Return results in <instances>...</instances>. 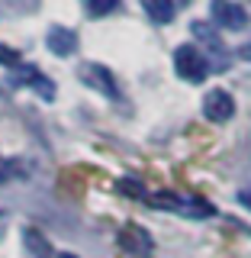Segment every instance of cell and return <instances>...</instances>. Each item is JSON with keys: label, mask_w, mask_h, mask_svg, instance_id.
Listing matches in <instances>:
<instances>
[{"label": "cell", "mask_w": 251, "mask_h": 258, "mask_svg": "<svg viewBox=\"0 0 251 258\" xmlns=\"http://www.w3.org/2000/svg\"><path fill=\"white\" fill-rule=\"evenodd\" d=\"M45 45L52 55H58V58H68L71 52L77 48V32L68 29V26H48L45 32Z\"/></svg>", "instance_id": "obj_7"}, {"label": "cell", "mask_w": 251, "mask_h": 258, "mask_svg": "<svg viewBox=\"0 0 251 258\" xmlns=\"http://www.w3.org/2000/svg\"><path fill=\"white\" fill-rule=\"evenodd\" d=\"M116 242H119V248H123L126 255H132V258H148L151 248H155V242H151L148 229H142L139 223H126L123 229H119Z\"/></svg>", "instance_id": "obj_3"}, {"label": "cell", "mask_w": 251, "mask_h": 258, "mask_svg": "<svg viewBox=\"0 0 251 258\" xmlns=\"http://www.w3.org/2000/svg\"><path fill=\"white\" fill-rule=\"evenodd\" d=\"M203 116L209 123H229V119L235 116V100H232V94L222 91V87H213V91L203 97Z\"/></svg>", "instance_id": "obj_5"}, {"label": "cell", "mask_w": 251, "mask_h": 258, "mask_svg": "<svg viewBox=\"0 0 251 258\" xmlns=\"http://www.w3.org/2000/svg\"><path fill=\"white\" fill-rule=\"evenodd\" d=\"M174 71L184 81H190V84H203L209 78V61L203 58V52H200L197 45L184 42V45L174 48Z\"/></svg>", "instance_id": "obj_2"}, {"label": "cell", "mask_w": 251, "mask_h": 258, "mask_svg": "<svg viewBox=\"0 0 251 258\" xmlns=\"http://www.w3.org/2000/svg\"><path fill=\"white\" fill-rule=\"evenodd\" d=\"M23 245H26V252L29 255H36V258H55V252H52V242H48L39 229H23Z\"/></svg>", "instance_id": "obj_9"}, {"label": "cell", "mask_w": 251, "mask_h": 258, "mask_svg": "<svg viewBox=\"0 0 251 258\" xmlns=\"http://www.w3.org/2000/svg\"><path fill=\"white\" fill-rule=\"evenodd\" d=\"M209 16H213L216 26L232 29V32L248 26V13L241 10L238 4H232V0H213V4H209Z\"/></svg>", "instance_id": "obj_6"}, {"label": "cell", "mask_w": 251, "mask_h": 258, "mask_svg": "<svg viewBox=\"0 0 251 258\" xmlns=\"http://www.w3.org/2000/svg\"><path fill=\"white\" fill-rule=\"evenodd\" d=\"M123 190H129V194H135V197H142V187L135 181H123Z\"/></svg>", "instance_id": "obj_13"}, {"label": "cell", "mask_w": 251, "mask_h": 258, "mask_svg": "<svg viewBox=\"0 0 251 258\" xmlns=\"http://www.w3.org/2000/svg\"><path fill=\"white\" fill-rule=\"evenodd\" d=\"M142 10L155 26H168L174 20V0H142Z\"/></svg>", "instance_id": "obj_8"}, {"label": "cell", "mask_w": 251, "mask_h": 258, "mask_svg": "<svg viewBox=\"0 0 251 258\" xmlns=\"http://www.w3.org/2000/svg\"><path fill=\"white\" fill-rule=\"evenodd\" d=\"M190 32L197 39H203V42L213 48V52H222V39H219V32L213 29V23H203V20H197V23H190Z\"/></svg>", "instance_id": "obj_10"}, {"label": "cell", "mask_w": 251, "mask_h": 258, "mask_svg": "<svg viewBox=\"0 0 251 258\" xmlns=\"http://www.w3.org/2000/svg\"><path fill=\"white\" fill-rule=\"evenodd\" d=\"M238 55H241L245 61H251V42H245V45H241V48H238Z\"/></svg>", "instance_id": "obj_15"}, {"label": "cell", "mask_w": 251, "mask_h": 258, "mask_svg": "<svg viewBox=\"0 0 251 258\" xmlns=\"http://www.w3.org/2000/svg\"><path fill=\"white\" fill-rule=\"evenodd\" d=\"M148 207L155 210H171V213H181L187 216V220H209V216H216V207L209 204V200H184L177 197V194H148Z\"/></svg>", "instance_id": "obj_1"}, {"label": "cell", "mask_w": 251, "mask_h": 258, "mask_svg": "<svg viewBox=\"0 0 251 258\" xmlns=\"http://www.w3.org/2000/svg\"><path fill=\"white\" fill-rule=\"evenodd\" d=\"M84 4L87 16H94V20H100V16H110L113 10H119V0H80Z\"/></svg>", "instance_id": "obj_12"}, {"label": "cell", "mask_w": 251, "mask_h": 258, "mask_svg": "<svg viewBox=\"0 0 251 258\" xmlns=\"http://www.w3.org/2000/svg\"><path fill=\"white\" fill-rule=\"evenodd\" d=\"M20 81L32 84L39 94L45 97V100H52V97H55V84H52V81H45V78H39V71H36V68H23V71H20Z\"/></svg>", "instance_id": "obj_11"}, {"label": "cell", "mask_w": 251, "mask_h": 258, "mask_svg": "<svg viewBox=\"0 0 251 258\" xmlns=\"http://www.w3.org/2000/svg\"><path fill=\"white\" fill-rule=\"evenodd\" d=\"M80 81H84L87 87H94V91H100L103 97H110V100H119L116 78L110 75L107 64H100V61H84V64H80Z\"/></svg>", "instance_id": "obj_4"}, {"label": "cell", "mask_w": 251, "mask_h": 258, "mask_svg": "<svg viewBox=\"0 0 251 258\" xmlns=\"http://www.w3.org/2000/svg\"><path fill=\"white\" fill-rule=\"evenodd\" d=\"M238 204H245V207L251 210V190H241V194H238Z\"/></svg>", "instance_id": "obj_14"}, {"label": "cell", "mask_w": 251, "mask_h": 258, "mask_svg": "<svg viewBox=\"0 0 251 258\" xmlns=\"http://www.w3.org/2000/svg\"><path fill=\"white\" fill-rule=\"evenodd\" d=\"M55 258H77V255H74V252H58Z\"/></svg>", "instance_id": "obj_16"}]
</instances>
